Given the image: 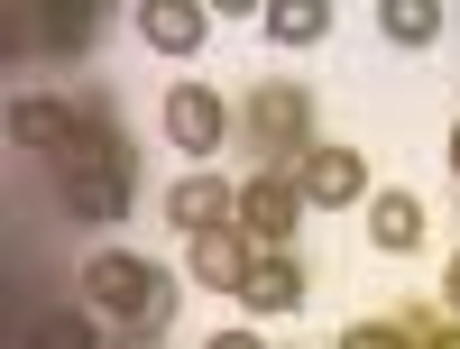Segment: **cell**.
<instances>
[{"instance_id":"cell-1","label":"cell","mask_w":460,"mask_h":349,"mask_svg":"<svg viewBox=\"0 0 460 349\" xmlns=\"http://www.w3.org/2000/svg\"><path fill=\"white\" fill-rule=\"evenodd\" d=\"M93 313H120L129 322V340H157L166 322H175V285L157 276L147 257H93Z\"/></svg>"},{"instance_id":"cell-2","label":"cell","mask_w":460,"mask_h":349,"mask_svg":"<svg viewBox=\"0 0 460 349\" xmlns=\"http://www.w3.org/2000/svg\"><path fill=\"white\" fill-rule=\"evenodd\" d=\"M240 129L277 157V175H286V157L304 166V157H314V92H304V83H258L240 101Z\"/></svg>"},{"instance_id":"cell-3","label":"cell","mask_w":460,"mask_h":349,"mask_svg":"<svg viewBox=\"0 0 460 349\" xmlns=\"http://www.w3.org/2000/svg\"><path fill=\"white\" fill-rule=\"evenodd\" d=\"M295 221H304V184H295V175L267 166V175L240 184V230H249L258 249H286V240H295Z\"/></svg>"},{"instance_id":"cell-4","label":"cell","mask_w":460,"mask_h":349,"mask_svg":"<svg viewBox=\"0 0 460 349\" xmlns=\"http://www.w3.org/2000/svg\"><path fill=\"white\" fill-rule=\"evenodd\" d=\"M184 266H194V285L240 294V285H249V266H258V240H249L240 221H221V230H203V240H184Z\"/></svg>"},{"instance_id":"cell-5","label":"cell","mask_w":460,"mask_h":349,"mask_svg":"<svg viewBox=\"0 0 460 349\" xmlns=\"http://www.w3.org/2000/svg\"><path fill=\"white\" fill-rule=\"evenodd\" d=\"M166 138L184 147V157H212V147L230 138V101L203 92V83H175L166 92Z\"/></svg>"},{"instance_id":"cell-6","label":"cell","mask_w":460,"mask_h":349,"mask_svg":"<svg viewBox=\"0 0 460 349\" xmlns=\"http://www.w3.org/2000/svg\"><path fill=\"white\" fill-rule=\"evenodd\" d=\"M295 184H304L314 212H332V203H359V193H368V166L350 157V147H314V157L295 166Z\"/></svg>"},{"instance_id":"cell-7","label":"cell","mask_w":460,"mask_h":349,"mask_svg":"<svg viewBox=\"0 0 460 349\" xmlns=\"http://www.w3.org/2000/svg\"><path fill=\"white\" fill-rule=\"evenodd\" d=\"M166 221L184 230V240H203V230H221V221H240V193H230L221 175H184V184L166 193Z\"/></svg>"},{"instance_id":"cell-8","label":"cell","mask_w":460,"mask_h":349,"mask_svg":"<svg viewBox=\"0 0 460 349\" xmlns=\"http://www.w3.org/2000/svg\"><path fill=\"white\" fill-rule=\"evenodd\" d=\"M74 129H84V110L56 101V92H19V101H10V138H19V147H47V157H65Z\"/></svg>"},{"instance_id":"cell-9","label":"cell","mask_w":460,"mask_h":349,"mask_svg":"<svg viewBox=\"0 0 460 349\" xmlns=\"http://www.w3.org/2000/svg\"><path fill=\"white\" fill-rule=\"evenodd\" d=\"M203 28H212L203 0H147V10H138V37L157 56H203Z\"/></svg>"},{"instance_id":"cell-10","label":"cell","mask_w":460,"mask_h":349,"mask_svg":"<svg viewBox=\"0 0 460 349\" xmlns=\"http://www.w3.org/2000/svg\"><path fill=\"white\" fill-rule=\"evenodd\" d=\"M65 212H74V221H120V212H129V157L65 175Z\"/></svg>"},{"instance_id":"cell-11","label":"cell","mask_w":460,"mask_h":349,"mask_svg":"<svg viewBox=\"0 0 460 349\" xmlns=\"http://www.w3.org/2000/svg\"><path fill=\"white\" fill-rule=\"evenodd\" d=\"M240 303H258V313H295V303H304V266H295L286 249H258V266H249Z\"/></svg>"},{"instance_id":"cell-12","label":"cell","mask_w":460,"mask_h":349,"mask_svg":"<svg viewBox=\"0 0 460 349\" xmlns=\"http://www.w3.org/2000/svg\"><path fill=\"white\" fill-rule=\"evenodd\" d=\"M368 240L387 249V257L424 249V203H414V193H377V203H368Z\"/></svg>"},{"instance_id":"cell-13","label":"cell","mask_w":460,"mask_h":349,"mask_svg":"<svg viewBox=\"0 0 460 349\" xmlns=\"http://www.w3.org/2000/svg\"><path fill=\"white\" fill-rule=\"evenodd\" d=\"M323 28H332L323 0H267V37L277 47H323Z\"/></svg>"},{"instance_id":"cell-14","label":"cell","mask_w":460,"mask_h":349,"mask_svg":"<svg viewBox=\"0 0 460 349\" xmlns=\"http://www.w3.org/2000/svg\"><path fill=\"white\" fill-rule=\"evenodd\" d=\"M19 349H102V331H93V313H37L19 331Z\"/></svg>"},{"instance_id":"cell-15","label":"cell","mask_w":460,"mask_h":349,"mask_svg":"<svg viewBox=\"0 0 460 349\" xmlns=\"http://www.w3.org/2000/svg\"><path fill=\"white\" fill-rule=\"evenodd\" d=\"M377 28H387L396 47H433V37H442V10H433V0H387Z\"/></svg>"},{"instance_id":"cell-16","label":"cell","mask_w":460,"mask_h":349,"mask_svg":"<svg viewBox=\"0 0 460 349\" xmlns=\"http://www.w3.org/2000/svg\"><path fill=\"white\" fill-rule=\"evenodd\" d=\"M84 37H93V10H74V0L47 10V47H56V56H84Z\"/></svg>"},{"instance_id":"cell-17","label":"cell","mask_w":460,"mask_h":349,"mask_svg":"<svg viewBox=\"0 0 460 349\" xmlns=\"http://www.w3.org/2000/svg\"><path fill=\"white\" fill-rule=\"evenodd\" d=\"M341 349H414V331H405V322H350Z\"/></svg>"},{"instance_id":"cell-18","label":"cell","mask_w":460,"mask_h":349,"mask_svg":"<svg viewBox=\"0 0 460 349\" xmlns=\"http://www.w3.org/2000/svg\"><path fill=\"white\" fill-rule=\"evenodd\" d=\"M405 331L414 349H460V322H433V313H405Z\"/></svg>"},{"instance_id":"cell-19","label":"cell","mask_w":460,"mask_h":349,"mask_svg":"<svg viewBox=\"0 0 460 349\" xmlns=\"http://www.w3.org/2000/svg\"><path fill=\"white\" fill-rule=\"evenodd\" d=\"M442 303H451V322H460V257L442 266Z\"/></svg>"},{"instance_id":"cell-20","label":"cell","mask_w":460,"mask_h":349,"mask_svg":"<svg viewBox=\"0 0 460 349\" xmlns=\"http://www.w3.org/2000/svg\"><path fill=\"white\" fill-rule=\"evenodd\" d=\"M203 349H267V340H249V331H221V340H203Z\"/></svg>"},{"instance_id":"cell-21","label":"cell","mask_w":460,"mask_h":349,"mask_svg":"<svg viewBox=\"0 0 460 349\" xmlns=\"http://www.w3.org/2000/svg\"><path fill=\"white\" fill-rule=\"evenodd\" d=\"M451 175H460V129H451Z\"/></svg>"}]
</instances>
